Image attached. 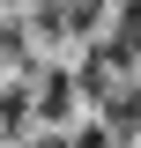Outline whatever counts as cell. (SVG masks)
Here are the masks:
<instances>
[{"label": "cell", "mask_w": 141, "mask_h": 148, "mask_svg": "<svg viewBox=\"0 0 141 148\" xmlns=\"http://www.w3.org/2000/svg\"><path fill=\"white\" fill-rule=\"evenodd\" d=\"M22 148H67V126L59 133H37V141H22Z\"/></svg>", "instance_id": "6da1fadb"}]
</instances>
